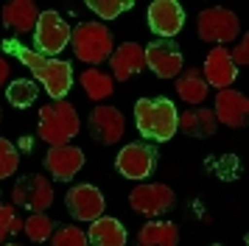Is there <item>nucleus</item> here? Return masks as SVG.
Here are the masks:
<instances>
[{"instance_id":"nucleus-1","label":"nucleus","mask_w":249,"mask_h":246,"mask_svg":"<svg viewBox=\"0 0 249 246\" xmlns=\"http://www.w3.org/2000/svg\"><path fill=\"white\" fill-rule=\"evenodd\" d=\"M3 51L17 56L23 65L31 67L34 78L48 89V95L53 101H65V95L73 87V67H70V62L51 59V56H42V53H36V51H28L17 39H3Z\"/></svg>"},{"instance_id":"nucleus-2","label":"nucleus","mask_w":249,"mask_h":246,"mask_svg":"<svg viewBox=\"0 0 249 246\" xmlns=\"http://www.w3.org/2000/svg\"><path fill=\"white\" fill-rule=\"evenodd\" d=\"M135 123L143 137L154 140V143H165L179 129V112L174 106V101L168 98H137Z\"/></svg>"},{"instance_id":"nucleus-3","label":"nucleus","mask_w":249,"mask_h":246,"mask_svg":"<svg viewBox=\"0 0 249 246\" xmlns=\"http://www.w3.org/2000/svg\"><path fill=\"white\" fill-rule=\"evenodd\" d=\"M79 115L73 109V104L68 101H53L51 106H42L39 109V126L36 132L45 140L51 148L53 145H68L70 137L79 134Z\"/></svg>"},{"instance_id":"nucleus-4","label":"nucleus","mask_w":249,"mask_h":246,"mask_svg":"<svg viewBox=\"0 0 249 246\" xmlns=\"http://www.w3.org/2000/svg\"><path fill=\"white\" fill-rule=\"evenodd\" d=\"M70 42H73V51L81 62H87L90 67L101 65L104 59L112 56V34L107 25L101 22H81L70 31Z\"/></svg>"},{"instance_id":"nucleus-5","label":"nucleus","mask_w":249,"mask_h":246,"mask_svg":"<svg viewBox=\"0 0 249 246\" xmlns=\"http://www.w3.org/2000/svg\"><path fill=\"white\" fill-rule=\"evenodd\" d=\"M70 42V25L62 20L59 11H39V20H36L34 28V45H36V53L42 56H53L59 51H65V45Z\"/></svg>"},{"instance_id":"nucleus-6","label":"nucleus","mask_w":249,"mask_h":246,"mask_svg":"<svg viewBox=\"0 0 249 246\" xmlns=\"http://www.w3.org/2000/svg\"><path fill=\"white\" fill-rule=\"evenodd\" d=\"M12 201L23 210L31 212H45L53 204V188L42 174H28L23 176L12 190Z\"/></svg>"},{"instance_id":"nucleus-7","label":"nucleus","mask_w":249,"mask_h":246,"mask_svg":"<svg viewBox=\"0 0 249 246\" xmlns=\"http://www.w3.org/2000/svg\"><path fill=\"white\" fill-rule=\"evenodd\" d=\"M199 36L204 42H215V45H227L238 36V17L230 9L213 6L204 9L199 14Z\"/></svg>"},{"instance_id":"nucleus-8","label":"nucleus","mask_w":249,"mask_h":246,"mask_svg":"<svg viewBox=\"0 0 249 246\" xmlns=\"http://www.w3.org/2000/svg\"><path fill=\"white\" fill-rule=\"evenodd\" d=\"M115 165H118V174L121 176L140 182V179L151 176V171L157 168V151L148 143H129L121 148Z\"/></svg>"},{"instance_id":"nucleus-9","label":"nucleus","mask_w":249,"mask_h":246,"mask_svg":"<svg viewBox=\"0 0 249 246\" xmlns=\"http://www.w3.org/2000/svg\"><path fill=\"white\" fill-rule=\"evenodd\" d=\"M65 204H68L70 215L76 218V221H95V218H101L104 215V193L95 185H76V188L68 190V196H65Z\"/></svg>"},{"instance_id":"nucleus-10","label":"nucleus","mask_w":249,"mask_h":246,"mask_svg":"<svg viewBox=\"0 0 249 246\" xmlns=\"http://www.w3.org/2000/svg\"><path fill=\"white\" fill-rule=\"evenodd\" d=\"M146 51V65L157 73L160 78H177L182 73V51L171 39H154Z\"/></svg>"},{"instance_id":"nucleus-11","label":"nucleus","mask_w":249,"mask_h":246,"mask_svg":"<svg viewBox=\"0 0 249 246\" xmlns=\"http://www.w3.org/2000/svg\"><path fill=\"white\" fill-rule=\"evenodd\" d=\"M129 201L143 215H162V212H168L174 207V190L168 185H160V182H154V185H137L132 190Z\"/></svg>"},{"instance_id":"nucleus-12","label":"nucleus","mask_w":249,"mask_h":246,"mask_svg":"<svg viewBox=\"0 0 249 246\" xmlns=\"http://www.w3.org/2000/svg\"><path fill=\"white\" fill-rule=\"evenodd\" d=\"M182 25H185V11L177 0H154L148 6V28L160 34L162 39H171L174 34H179Z\"/></svg>"},{"instance_id":"nucleus-13","label":"nucleus","mask_w":249,"mask_h":246,"mask_svg":"<svg viewBox=\"0 0 249 246\" xmlns=\"http://www.w3.org/2000/svg\"><path fill=\"white\" fill-rule=\"evenodd\" d=\"M124 115L118 106H95L90 115V134L104 145H115L124 137Z\"/></svg>"},{"instance_id":"nucleus-14","label":"nucleus","mask_w":249,"mask_h":246,"mask_svg":"<svg viewBox=\"0 0 249 246\" xmlns=\"http://www.w3.org/2000/svg\"><path fill=\"white\" fill-rule=\"evenodd\" d=\"M215 123H224L230 129H241L247 123L249 115V101L244 92H235V89H218L215 92Z\"/></svg>"},{"instance_id":"nucleus-15","label":"nucleus","mask_w":249,"mask_h":246,"mask_svg":"<svg viewBox=\"0 0 249 246\" xmlns=\"http://www.w3.org/2000/svg\"><path fill=\"white\" fill-rule=\"evenodd\" d=\"M45 165L51 171V176L59 179V182H70V179L76 176L84 165V151L76 148V145H53V148H48L45 154Z\"/></svg>"},{"instance_id":"nucleus-16","label":"nucleus","mask_w":249,"mask_h":246,"mask_svg":"<svg viewBox=\"0 0 249 246\" xmlns=\"http://www.w3.org/2000/svg\"><path fill=\"white\" fill-rule=\"evenodd\" d=\"M204 81L207 87H215V89H230V84L235 81L238 76V67L232 65L230 59V51L227 48H213L207 59H204Z\"/></svg>"},{"instance_id":"nucleus-17","label":"nucleus","mask_w":249,"mask_h":246,"mask_svg":"<svg viewBox=\"0 0 249 246\" xmlns=\"http://www.w3.org/2000/svg\"><path fill=\"white\" fill-rule=\"evenodd\" d=\"M146 67V51L137 42H124L112 56H109V70H112V81H126L135 73Z\"/></svg>"},{"instance_id":"nucleus-18","label":"nucleus","mask_w":249,"mask_h":246,"mask_svg":"<svg viewBox=\"0 0 249 246\" xmlns=\"http://www.w3.org/2000/svg\"><path fill=\"white\" fill-rule=\"evenodd\" d=\"M36 20H39V11L31 0H12L3 6V25H9L12 31H31L36 28Z\"/></svg>"},{"instance_id":"nucleus-19","label":"nucleus","mask_w":249,"mask_h":246,"mask_svg":"<svg viewBox=\"0 0 249 246\" xmlns=\"http://www.w3.org/2000/svg\"><path fill=\"white\" fill-rule=\"evenodd\" d=\"M87 241L92 246H126V229L121 221H115V218H95L90 224V229H87Z\"/></svg>"},{"instance_id":"nucleus-20","label":"nucleus","mask_w":249,"mask_h":246,"mask_svg":"<svg viewBox=\"0 0 249 246\" xmlns=\"http://www.w3.org/2000/svg\"><path fill=\"white\" fill-rule=\"evenodd\" d=\"M179 229L171 221H148L137 232V246H177Z\"/></svg>"},{"instance_id":"nucleus-21","label":"nucleus","mask_w":249,"mask_h":246,"mask_svg":"<svg viewBox=\"0 0 249 246\" xmlns=\"http://www.w3.org/2000/svg\"><path fill=\"white\" fill-rule=\"evenodd\" d=\"M215 126H218L215 123V115L207 106L188 109V112H182V118H179V129L185 134H191V137H213Z\"/></svg>"},{"instance_id":"nucleus-22","label":"nucleus","mask_w":249,"mask_h":246,"mask_svg":"<svg viewBox=\"0 0 249 246\" xmlns=\"http://www.w3.org/2000/svg\"><path fill=\"white\" fill-rule=\"evenodd\" d=\"M207 81H204L202 70L199 67H188L177 76V95L188 104H204L207 98Z\"/></svg>"},{"instance_id":"nucleus-23","label":"nucleus","mask_w":249,"mask_h":246,"mask_svg":"<svg viewBox=\"0 0 249 246\" xmlns=\"http://www.w3.org/2000/svg\"><path fill=\"white\" fill-rule=\"evenodd\" d=\"M79 81H81V87H84V92H87V95H90L92 101H104V98H109V95H112V87H115L112 76H107V73L95 70V67L84 70Z\"/></svg>"},{"instance_id":"nucleus-24","label":"nucleus","mask_w":249,"mask_h":246,"mask_svg":"<svg viewBox=\"0 0 249 246\" xmlns=\"http://www.w3.org/2000/svg\"><path fill=\"white\" fill-rule=\"evenodd\" d=\"M36 84L34 81H25V78H17V81H12L9 84V89H6V98H9V104L12 106H17V109H25V106H31L36 101Z\"/></svg>"},{"instance_id":"nucleus-25","label":"nucleus","mask_w":249,"mask_h":246,"mask_svg":"<svg viewBox=\"0 0 249 246\" xmlns=\"http://www.w3.org/2000/svg\"><path fill=\"white\" fill-rule=\"evenodd\" d=\"M53 227H56V224L51 221L45 212H34L31 218H25L23 232L28 235L34 244H42V241H48V238H53Z\"/></svg>"},{"instance_id":"nucleus-26","label":"nucleus","mask_w":249,"mask_h":246,"mask_svg":"<svg viewBox=\"0 0 249 246\" xmlns=\"http://www.w3.org/2000/svg\"><path fill=\"white\" fill-rule=\"evenodd\" d=\"M87 6H90L101 20H115V17H121L124 11H129L135 3L132 0H87Z\"/></svg>"},{"instance_id":"nucleus-27","label":"nucleus","mask_w":249,"mask_h":246,"mask_svg":"<svg viewBox=\"0 0 249 246\" xmlns=\"http://www.w3.org/2000/svg\"><path fill=\"white\" fill-rule=\"evenodd\" d=\"M17 165H20V154H17L14 143H9L6 137H0V182L12 176L17 171Z\"/></svg>"},{"instance_id":"nucleus-28","label":"nucleus","mask_w":249,"mask_h":246,"mask_svg":"<svg viewBox=\"0 0 249 246\" xmlns=\"http://www.w3.org/2000/svg\"><path fill=\"white\" fill-rule=\"evenodd\" d=\"M25 221L17 218V212H14V204H3L0 201V244H3V238L12 232H23Z\"/></svg>"},{"instance_id":"nucleus-29","label":"nucleus","mask_w":249,"mask_h":246,"mask_svg":"<svg viewBox=\"0 0 249 246\" xmlns=\"http://www.w3.org/2000/svg\"><path fill=\"white\" fill-rule=\"evenodd\" d=\"M87 232H81L79 227H62L53 232V246H87Z\"/></svg>"},{"instance_id":"nucleus-30","label":"nucleus","mask_w":249,"mask_h":246,"mask_svg":"<svg viewBox=\"0 0 249 246\" xmlns=\"http://www.w3.org/2000/svg\"><path fill=\"white\" fill-rule=\"evenodd\" d=\"M230 59L235 67H244L249 62V36H241V42L235 45V51H230Z\"/></svg>"},{"instance_id":"nucleus-31","label":"nucleus","mask_w":249,"mask_h":246,"mask_svg":"<svg viewBox=\"0 0 249 246\" xmlns=\"http://www.w3.org/2000/svg\"><path fill=\"white\" fill-rule=\"evenodd\" d=\"M9 81V62L3 59V53H0V87Z\"/></svg>"},{"instance_id":"nucleus-32","label":"nucleus","mask_w":249,"mask_h":246,"mask_svg":"<svg viewBox=\"0 0 249 246\" xmlns=\"http://www.w3.org/2000/svg\"><path fill=\"white\" fill-rule=\"evenodd\" d=\"M9 246H17V244H9Z\"/></svg>"},{"instance_id":"nucleus-33","label":"nucleus","mask_w":249,"mask_h":246,"mask_svg":"<svg viewBox=\"0 0 249 246\" xmlns=\"http://www.w3.org/2000/svg\"><path fill=\"white\" fill-rule=\"evenodd\" d=\"M215 246H218V244H215Z\"/></svg>"}]
</instances>
